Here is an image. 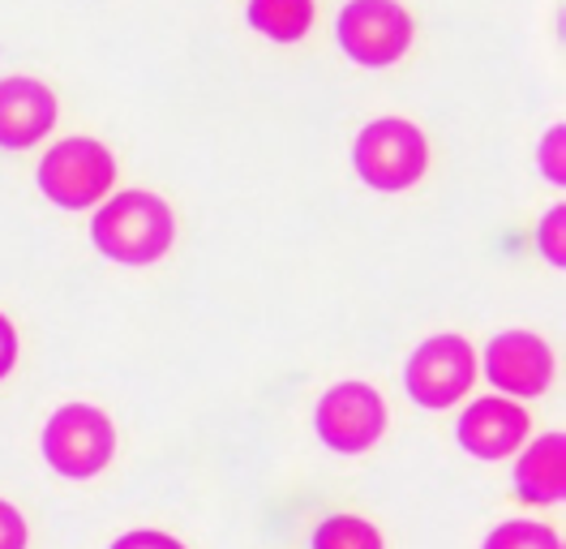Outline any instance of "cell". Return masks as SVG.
<instances>
[{
	"instance_id": "cell-1",
	"label": "cell",
	"mask_w": 566,
	"mask_h": 549,
	"mask_svg": "<svg viewBox=\"0 0 566 549\" xmlns=\"http://www.w3.org/2000/svg\"><path fill=\"white\" fill-rule=\"evenodd\" d=\"M91 240L95 249L120 262V267H150L159 262L172 240H177V219L172 206L150 189H125L107 198L95 219H91Z\"/></svg>"
},
{
	"instance_id": "cell-2",
	"label": "cell",
	"mask_w": 566,
	"mask_h": 549,
	"mask_svg": "<svg viewBox=\"0 0 566 549\" xmlns=\"http://www.w3.org/2000/svg\"><path fill=\"white\" fill-rule=\"evenodd\" d=\"M353 164L356 176L378 189V194H399V189H412L429 168V142L424 134L403 121V116H382V121H369L353 146Z\"/></svg>"
},
{
	"instance_id": "cell-3",
	"label": "cell",
	"mask_w": 566,
	"mask_h": 549,
	"mask_svg": "<svg viewBox=\"0 0 566 549\" xmlns=\"http://www.w3.org/2000/svg\"><path fill=\"white\" fill-rule=\"evenodd\" d=\"M116 455V429L95 404H65L43 425V459L52 473L70 480L99 477Z\"/></svg>"
},
{
	"instance_id": "cell-4",
	"label": "cell",
	"mask_w": 566,
	"mask_h": 549,
	"mask_svg": "<svg viewBox=\"0 0 566 549\" xmlns=\"http://www.w3.org/2000/svg\"><path fill=\"white\" fill-rule=\"evenodd\" d=\"M116 180V159L95 137H65L39 159V189L43 198L65 210H86L107 198Z\"/></svg>"
},
{
	"instance_id": "cell-5",
	"label": "cell",
	"mask_w": 566,
	"mask_h": 549,
	"mask_svg": "<svg viewBox=\"0 0 566 549\" xmlns=\"http://www.w3.org/2000/svg\"><path fill=\"white\" fill-rule=\"evenodd\" d=\"M335 34H339L344 56H353L356 65L387 69L412 48L417 27L399 0H348L339 9Z\"/></svg>"
},
{
	"instance_id": "cell-6",
	"label": "cell",
	"mask_w": 566,
	"mask_h": 549,
	"mask_svg": "<svg viewBox=\"0 0 566 549\" xmlns=\"http://www.w3.org/2000/svg\"><path fill=\"white\" fill-rule=\"evenodd\" d=\"M476 382V348L463 335H433L424 340L408 370H403V386L412 395V404L424 412H447L455 408L463 395Z\"/></svg>"
},
{
	"instance_id": "cell-7",
	"label": "cell",
	"mask_w": 566,
	"mask_h": 549,
	"mask_svg": "<svg viewBox=\"0 0 566 549\" xmlns=\"http://www.w3.org/2000/svg\"><path fill=\"white\" fill-rule=\"evenodd\" d=\"M387 400L369 382H339L331 386L314 408V429L331 450L360 455L387 434Z\"/></svg>"
},
{
	"instance_id": "cell-8",
	"label": "cell",
	"mask_w": 566,
	"mask_h": 549,
	"mask_svg": "<svg viewBox=\"0 0 566 549\" xmlns=\"http://www.w3.org/2000/svg\"><path fill=\"white\" fill-rule=\"evenodd\" d=\"M485 377L506 400L545 395L554 382V352L532 331H502L485 348Z\"/></svg>"
},
{
	"instance_id": "cell-9",
	"label": "cell",
	"mask_w": 566,
	"mask_h": 549,
	"mask_svg": "<svg viewBox=\"0 0 566 549\" xmlns=\"http://www.w3.org/2000/svg\"><path fill=\"white\" fill-rule=\"evenodd\" d=\"M528 412L520 408V400L506 395H485L476 404H468V412L460 416L455 438L468 455L476 459H511L524 438H528Z\"/></svg>"
},
{
	"instance_id": "cell-10",
	"label": "cell",
	"mask_w": 566,
	"mask_h": 549,
	"mask_svg": "<svg viewBox=\"0 0 566 549\" xmlns=\"http://www.w3.org/2000/svg\"><path fill=\"white\" fill-rule=\"evenodd\" d=\"M56 125V95L39 77H0V146L31 151Z\"/></svg>"
},
{
	"instance_id": "cell-11",
	"label": "cell",
	"mask_w": 566,
	"mask_h": 549,
	"mask_svg": "<svg viewBox=\"0 0 566 549\" xmlns=\"http://www.w3.org/2000/svg\"><path fill=\"white\" fill-rule=\"evenodd\" d=\"M515 498H524L532 507H554L566 498V438L563 434H545L532 446L520 450L515 464Z\"/></svg>"
},
{
	"instance_id": "cell-12",
	"label": "cell",
	"mask_w": 566,
	"mask_h": 549,
	"mask_svg": "<svg viewBox=\"0 0 566 549\" xmlns=\"http://www.w3.org/2000/svg\"><path fill=\"white\" fill-rule=\"evenodd\" d=\"M249 27L275 43H296L314 27V0H249Z\"/></svg>"
},
{
	"instance_id": "cell-13",
	"label": "cell",
	"mask_w": 566,
	"mask_h": 549,
	"mask_svg": "<svg viewBox=\"0 0 566 549\" xmlns=\"http://www.w3.org/2000/svg\"><path fill=\"white\" fill-rule=\"evenodd\" d=\"M310 546L314 549H387L382 546V532H378L369 519H360V515H331V519H322L318 528H314V537H310Z\"/></svg>"
},
{
	"instance_id": "cell-14",
	"label": "cell",
	"mask_w": 566,
	"mask_h": 549,
	"mask_svg": "<svg viewBox=\"0 0 566 549\" xmlns=\"http://www.w3.org/2000/svg\"><path fill=\"white\" fill-rule=\"evenodd\" d=\"M481 549H563V537L536 519H506L485 537Z\"/></svg>"
},
{
	"instance_id": "cell-15",
	"label": "cell",
	"mask_w": 566,
	"mask_h": 549,
	"mask_svg": "<svg viewBox=\"0 0 566 549\" xmlns=\"http://www.w3.org/2000/svg\"><path fill=\"white\" fill-rule=\"evenodd\" d=\"M536 240H541V253L563 271L566 267V206H549V215L541 219V232H536Z\"/></svg>"
},
{
	"instance_id": "cell-16",
	"label": "cell",
	"mask_w": 566,
	"mask_h": 549,
	"mask_svg": "<svg viewBox=\"0 0 566 549\" xmlns=\"http://www.w3.org/2000/svg\"><path fill=\"white\" fill-rule=\"evenodd\" d=\"M563 146H566V130L563 125H554V130L545 134V142H541V172H545V180H554V185H566Z\"/></svg>"
},
{
	"instance_id": "cell-17",
	"label": "cell",
	"mask_w": 566,
	"mask_h": 549,
	"mask_svg": "<svg viewBox=\"0 0 566 549\" xmlns=\"http://www.w3.org/2000/svg\"><path fill=\"white\" fill-rule=\"evenodd\" d=\"M27 541H31V528H27L22 511L0 498V549H27Z\"/></svg>"
},
{
	"instance_id": "cell-18",
	"label": "cell",
	"mask_w": 566,
	"mask_h": 549,
	"mask_svg": "<svg viewBox=\"0 0 566 549\" xmlns=\"http://www.w3.org/2000/svg\"><path fill=\"white\" fill-rule=\"evenodd\" d=\"M112 549H185L172 537V532H159V528H138V532H125V537H116Z\"/></svg>"
},
{
	"instance_id": "cell-19",
	"label": "cell",
	"mask_w": 566,
	"mask_h": 549,
	"mask_svg": "<svg viewBox=\"0 0 566 549\" xmlns=\"http://www.w3.org/2000/svg\"><path fill=\"white\" fill-rule=\"evenodd\" d=\"M13 365H18V331H13V322L0 313V377H9Z\"/></svg>"
}]
</instances>
